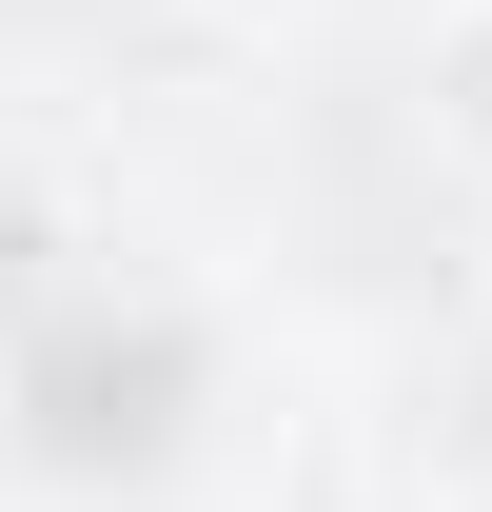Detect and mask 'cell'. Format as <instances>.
Masks as SVG:
<instances>
[{"label":"cell","instance_id":"7a4b0ae2","mask_svg":"<svg viewBox=\"0 0 492 512\" xmlns=\"http://www.w3.org/2000/svg\"><path fill=\"white\" fill-rule=\"evenodd\" d=\"M394 512H492V493H394Z\"/></svg>","mask_w":492,"mask_h":512},{"label":"cell","instance_id":"6da1fadb","mask_svg":"<svg viewBox=\"0 0 492 512\" xmlns=\"http://www.w3.org/2000/svg\"><path fill=\"white\" fill-rule=\"evenodd\" d=\"M414 119H433V158L492 197V0H433V40H414Z\"/></svg>","mask_w":492,"mask_h":512}]
</instances>
